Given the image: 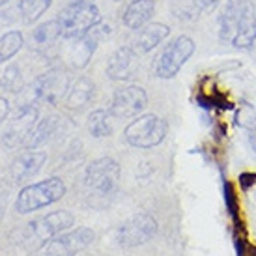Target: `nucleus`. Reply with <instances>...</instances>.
Here are the masks:
<instances>
[{
  "mask_svg": "<svg viewBox=\"0 0 256 256\" xmlns=\"http://www.w3.org/2000/svg\"><path fill=\"white\" fill-rule=\"evenodd\" d=\"M75 222V217L73 214L66 212V210H58V212H52V214H47L40 217V219H34L28 222L26 226V240H32L34 242H40L43 245L45 242H49L50 238L62 234L66 230H70Z\"/></svg>",
  "mask_w": 256,
  "mask_h": 256,
  "instance_id": "nucleus-11",
  "label": "nucleus"
},
{
  "mask_svg": "<svg viewBox=\"0 0 256 256\" xmlns=\"http://www.w3.org/2000/svg\"><path fill=\"white\" fill-rule=\"evenodd\" d=\"M24 45V36L19 30H10L0 38V64H4L22 49Z\"/></svg>",
  "mask_w": 256,
  "mask_h": 256,
  "instance_id": "nucleus-24",
  "label": "nucleus"
},
{
  "mask_svg": "<svg viewBox=\"0 0 256 256\" xmlns=\"http://www.w3.org/2000/svg\"><path fill=\"white\" fill-rule=\"evenodd\" d=\"M249 142H250V148H252V152L256 154V129H252V131H249Z\"/></svg>",
  "mask_w": 256,
  "mask_h": 256,
  "instance_id": "nucleus-33",
  "label": "nucleus"
},
{
  "mask_svg": "<svg viewBox=\"0 0 256 256\" xmlns=\"http://www.w3.org/2000/svg\"><path fill=\"white\" fill-rule=\"evenodd\" d=\"M10 114V101L6 98H0V124L6 120Z\"/></svg>",
  "mask_w": 256,
  "mask_h": 256,
  "instance_id": "nucleus-31",
  "label": "nucleus"
},
{
  "mask_svg": "<svg viewBox=\"0 0 256 256\" xmlns=\"http://www.w3.org/2000/svg\"><path fill=\"white\" fill-rule=\"evenodd\" d=\"M58 129V118L56 116H47V118H43L40 120L34 126V129L30 131L28 138H26V142L24 146L28 150H36V148H42L45 144L49 142L52 135L56 133Z\"/></svg>",
  "mask_w": 256,
  "mask_h": 256,
  "instance_id": "nucleus-21",
  "label": "nucleus"
},
{
  "mask_svg": "<svg viewBox=\"0 0 256 256\" xmlns=\"http://www.w3.org/2000/svg\"><path fill=\"white\" fill-rule=\"evenodd\" d=\"M38 124V108L34 105H21L8 122V128L2 135V144L8 150H14L17 146H24L30 131Z\"/></svg>",
  "mask_w": 256,
  "mask_h": 256,
  "instance_id": "nucleus-13",
  "label": "nucleus"
},
{
  "mask_svg": "<svg viewBox=\"0 0 256 256\" xmlns=\"http://www.w3.org/2000/svg\"><path fill=\"white\" fill-rule=\"evenodd\" d=\"M66 187L64 180L62 178H49L38 182V184L26 185L24 189H21V192L17 194L15 200V210L17 214H32L36 210L47 208L50 204H54L58 200H62L66 196Z\"/></svg>",
  "mask_w": 256,
  "mask_h": 256,
  "instance_id": "nucleus-2",
  "label": "nucleus"
},
{
  "mask_svg": "<svg viewBox=\"0 0 256 256\" xmlns=\"http://www.w3.org/2000/svg\"><path fill=\"white\" fill-rule=\"evenodd\" d=\"M234 120L236 126L247 129V131H252V129H256V108L250 103L243 101L242 105L236 108Z\"/></svg>",
  "mask_w": 256,
  "mask_h": 256,
  "instance_id": "nucleus-27",
  "label": "nucleus"
},
{
  "mask_svg": "<svg viewBox=\"0 0 256 256\" xmlns=\"http://www.w3.org/2000/svg\"><path fill=\"white\" fill-rule=\"evenodd\" d=\"M157 234V220L154 215L150 214H135L120 222V226L116 228V245L122 249H135L142 247L148 242H152Z\"/></svg>",
  "mask_w": 256,
  "mask_h": 256,
  "instance_id": "nucleus-7",
  "label": "nucleus"
},
{
  "mask_svg": "<svg viewBox=\"0 0 256 256\" xmlns=\"http://www.w3.org/2000/svg\"><path fill=\"white\" fill-rule=\"evenodd\" d=\"M234 243L238 256H256V245L247 240L245 230H234Z\"/></svg>",
  "mask_w": 256,
  "mask_h": 256,
  "instance_id": "nucleus-28",
  "label": "nucleus"
},
{
  "mask_svg": "<svg viewBox=\"0 0 256 256\" xmlns=\"http://www.w3.org/2000/svg\"><path fill=\"white\" fill-rule=\"evenodd\" d=\"M47 161V154L45 152H36L30 150L26 154L19 156L12 164V176L15 182H26L32 176H36L42 170V166Z\"/></svg>",
  "mask_w": 256,
  "mask_h": 256,
  "instance_id": "nucleus-18",
  "label": "nucleus"
},
{
  "mask_svg": "<svg viewBox=\"0 0 256 256\" xmlns=\"http://www.w3.org/2000/svg\"><path fill=\"white\" fill-rule=\"evenodd\" d=\"M196 105L204 110H234V101L215 84L212 77H202L196 90Z\"/></svg>",
  "mask_w": 256,
  "mask_h": 256,
  "instance_id": "nucleus-15",
  "label": "nucleus"
},
{
  "mask_svg": "<svg viewBox=\"0 0 256 256\" xmlns=\"http://www.w3.org/2000/svg\"><path fill=\"white\" fill-rule=\"evenodd\" d=\"M219 40L236 49L256 43V8L250 0H226L219 15Z\"/></svg>",
  "mask_w": 256,
  "mask_h": 256,
  "instance_id": "nucleus-1",
  "label": "nucleus"
},
{
  "mask_svg": "<svg viewBox=\"0 0 256 256\" xmlns=\"http://www.w3.org/2000/svg\"><path fill=\"white\" fill-rule=\"evenodd\" d=\"M148 105V96L142 86L128 84L116 88L110 100V114L114 118H136Z\"/></svg>",
  "mask_w": 256,
  "mask_h": 256,
  "instance_id": "nucleus-10",
  "label": "nucleus"
},
{
  "mask_svg": "<svg viewBox=\"0 0 256 256\" xmlns=\"http://www.w3.org/2000/svg\"><path fill=\"white\" fill-rule=\"evenodd\" d=\"M70 75L64 70H49L42 73L32 84V96L38 103L56 107L66 100L68 90H70Z\"/></svg>",
  "mask_w": 256,
  "mask_h": 256,
  "instance_id": "nucleus-9",
  "label": "nucleus"
},
{
  "mask_svg": "<svg viewBox=\"0 0 256 256\" xmlns=\"http://www.w3.org/2000/svg\"><path fill=\"white\" fill-rule=\"evenodd\" d=\"M112 114L110 110H103V108H98L90 112L88 116V131L94 138H105V136H110L114 131L112 126Z\"/></svg>",
  "mask_w": 256,
  "mask_h": 256,
  "instance_id": "nucleus-23",
  "label": "nucleus"
},
{
  "mask_svg": "<svg viewBox=\"0 0 256 256\" xmlns=\"http://www.w3.org/2000/svg\"><path fill=\"white\" fill-rule=\"evenodd\" d=\"M154 14L156 0H131L122 14V22L129 30H140L152 21Z\"/></svg>",
  "mask_w": 256,
  "mask_h": 256,
  "instance_id": "nucleus-16",
  "label": "nucleus"
},
{
  "mask_svg": "<svg viewBox=\"0 0 256 256\" xmlns=\"http://www.w3.org/2000/svg\"><path fill=\"white\" fill-rule=\"evenodd\" d=\"M122 168L118 161L112 157H100L86 166L84 170V187L90 194L98 198H110L116 194L120 187Z\"/></svg>",
  "mask_w": 256,
  "mask_h": 256,
  "instance_id": "nucleus-3",
  "label": "nucleus"
},
{
  "mask_svg": "<svg viewBox=\"0 0 256 256\" xmlns=\"http://www.w3.org/2000/svg\"><path fill=\"white\" fill-rule=\"evenodd\" d=\"M8 2H10V0H0V8L4 6V4H8Z\"/></svg>",
  "mask_w": 256,
  "mask_h": 256,
  "instance_id": "nucleus-34",
  "label": "nucleus"
},
{
  "mask_svg": "<svg viewBox=\"0 0 256 256\" xmlns=\"http://www.w3.org/2000/svg\"><path fill=\"white\" fill-rule=\"evenodd\" d=\"M0 88H4V90H8V92H12V94L21 92L22 75H21V68H19V66L10 64L2 70V73H0Z\"/></svg>",
  "mask_w": 256,
  "mask_h": 256,
  "instance_id": "nucleus-26",
  "label": "nucleus"
},
{
  "mask_svg": "<svg viewBox=\"0 0 256 256\" xmlns=\"http://www.w3.org/2000/svg\"><path fill=\"white\" fill-rule=\"evenodd\" d=\"M196 45L189 36H178L174 38L170 43H166L154 62V75L157 78H174L182 72L191 56L194 54Z\"/></svg>",
  "mask_w": 256,
  "mask_h": 256,
  "instance_id": "nucleus-5",
  "label": "nucleus"
},
{
  "mask_svg": "<svg viewBox=\"0 0 256 256\" xmlns=\"http://www.w3.org/2000/svg\"><path fill=\"white\" fill-rule=\"evenodd\" d=\"M166 133H168L166 122L156 116V114L136 116L135 120L124 129V136H126L128 144L140 150H150L159 146L164 140Z\"/></svg>",
  "mask_w": 256,
  "mask_h": 256,
  "instance_id": "nucleus-6",
  "label": "nucleus"
},
{
  "mask_svg": "<svg viewBox=\"0 0 256 256\" xmlns=\"http://www.w3.org/2000/svg\"><path fill=\"white\" fill-rule=\"evenodd\" d=\"M88 2H94V0H88Z\"/></svg>",
  "mask_w": 256,
  "mask_h": 256,
  "instance_id": "nucleus-35",
  "label": "nucleus"
},
{
  "mask_svg": "<svg viewBox=\"0 0 256 256\" xmlns=\"http://www.w3.org/2000/svg\"><path fill=\"white\" fill-rule=\"evenodd\" d=\"M238 182H240V187L242 191H249L256 185V172H242L238 176Z\"/></svg>",
  "mask_w": 256,
  "mask_h": 256,
  "instance_id": "nucleus-29",
  "label": "nucleus"
},
{
  "mask_svg": "<svg viewBox=\"0 0 256 256\" xmlns=\"http://www.w3.org/2000/svg\"><path fill=\"white\" fill-rule=\"evenodd\" d=\"M94 94H96V84H94L92 78L88 77H77L72 82L68 96L64 100L66 108L70 110H82L86 105H90V101L94 100Z\"/></svg>",
  "mask_w": 256,
  "mask_h": 256,
  "instance_id": "nucleus-19",
  "label": "nucleus"
},
{
  "mask_svg": "<svg viewBox=\"0 0 256 256\" xmlns=\"http://www.w3.org/2000/svg\"><path fill=\"white\" fill-rule=\"evenodd\" d=\"M168 34H170L168 24H164V22H148L144 28H140L138 36H136L135 49L138 52H152L157 45H161L168 38Z\"/></svg>",
  "mask_w": 256,
  "mask_h": 256,
  "instance_id": "nucleus-20",
  "label": "nucleus"
},
{
  "mask_svg": "<svg viewBox=\"0 0 256 256\" xmlns=\"http://www.w3.org/2000/svg\"><path fill=\"white\" fill-rule=\"evenodd\" d=\"M220 4V0H192V6L200 12H212Z\"/></svg>",
  "mask_w": 256,
  "mask_h": 256,
  "instance_id": "nucleus-30",
  "label": "nucleus"
},
{
  "mask_svg": "<svg viewBox=\"0 0 256 256\" xmlns=\"http://www.w3.org/2000/svg\"><path fill=\"white\" fill-rule=\"evenodd\" d=\"M52 0H19V15L22 22L32 24L50 8Z\"/></svg>",
  "mask_w": 256,
  "mask_h": 256,
  "instance_id": "nucleus-25",
  "label": "nucleus"
},
{
  "mask_svg": "<svg viewBox=\"0 0 256 256\" xmlns=\"http://www.w3.org/2000/svg\"><path fill=\"white\" fill-rule=\"evenodd\" d=\"M222 196H224V206H226V212L230 215V219H232L234 230H245L240 196H238V191H236L234 184L230 180H222Z\"/></svg>",
  "mask_w": 256,
  "mask_h": 256,
  "instance_id": "nucleus-22",
  "label": "nucleus"
},
{
  "mask_svg": "<svg viewBox=\"0 0 256 256\" xmlns=\"http://www.w3.org/2000/svg\"><path fill=\"white\" fill-rule=\"evenodd\" d=\"M58 21L62 26L64 40H77L84 36L90 28H94L101 21L100 10L94 2L88 0H72L64 12L58 15Z\"/></svg>",
  "mask_w": 256,
  "mask_h": 256,
  "instance_id": "nucleus-4",
  "label": "nucleus"
},
{
  "mask_svg": "<svg viewBox=\"0 0 256 256\" xmlns=\"http://www.w3.org/2000/svg\"><path fill=\"white\" fill-rule=\"evenodd\" d=\"M138 73V54L133 47H118L107 62V77L110 80H131Z\"/></svg>",
  "mask_w": 256,
  "mask_h": 256,
  "instance_id": "nucleus-14",
  "label": "nucleus"
},
{
  "mask_svg": "<svg viewBox=\"0 0 256 256\" xmlns=\"http://www.w3.org/2000/svg\"><path fill=\"white\" fill-rule=\"evenodd\" d=\"M6 194H0V220L4 217V212H6Z\"/></svg>",
  "mask_w": 256,
  "mask_h": 256,
  "instance_id": "nucleus-32",
  "label": "nucleus"
},
{
  "mask_svg": "<svg viewBox=\"0 0 256 256\" xmlns=\"http://www.w3.org/2000/svg\"><path fill=\"white\" fill-rule=\"evenodd\" d=\"M60 38H62V26H60V21L56 17V19H50V21L38 24L36 28L30 32L28 47L32 50H36V52H47L50 47H54V43Z\"/></svg>",
  "mask_w": 256,
  "mask_h": 256,
  "instance_id": "nucleus-17",
  "label": "nucleus"
},
{
  "mask_svg": "<svg viewBox=\"0 0 256 256\" xmlns=\"http://www.w3.org/2000/svg\"><path fill=\"white\" fill-rule=\"evenodd\" d=\"M94 240H96V232L88 226L66 230L40 245L36 256H75L80 250L88 249L94 243Z\"/></svg>",
  "mask_w": 256,
  "mask_h": 256,
  "instance_id": "nucleus-8",
  "label": "nucleus"
},
{
  "mask_svg": "<svg viewBox=\"0 0 256 256\" xmlns=\"http://www.w3.org/2000/svg\"><path fill=\"white\" fill-rule=\"evenodd\" d=\"M108 34H110V26L100 21L94 28L88 30L84 36L72 40L73 45L70 47V52H68V60H70L72 68H75V70H84L86 66L90 64V60H92L100 42L105 36H108Z\"/></svg>",
  "mask_w": 256,
  "mask_h": 256,
  "instance_id": "nucleus-12",
  "label": "nucleus"
}]
</instances>
